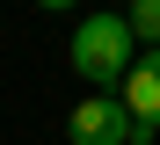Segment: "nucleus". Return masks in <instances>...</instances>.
<instances>
[{
  "label": "nucleus",
  "mask_w": 160,
  "mask_h": 145,
  "mask_svg": "<svg viewBox=\"0 0 160 145\" xmlns=\"http://www.w3.org/2000/svg\"><path fill=\"white\" fill-rule=\"evenodd\" d=\"M131 65H138V29H131V15H88L73 29V73L88 87H124Z\"/></svg>",
  "instance_id": "1"
},
{
  "label": "nucleus",
  "mask_w": 160,
  "mask_h": 145,
  "mask_svg": "<svg viewBox=\"0 0 160 145\" xmlns=\"http://www.w3.org/2000/svg\"><path fill=\"white\" fill-rule=\"evenodd\" d=\"M66 138L73 145H138V116H131V102L124 94H88L73 116H66Z\"/></svg>",
  "instance_id": "2"
},
{
  "label": "nucleus",
  "mask_w": 160,
  "mask_h": 145,
  "mask_svg": "<svg viewBox=\"0 0 160 145\" xmlns=\"http://www.w3.org/2000/svg\"><path fill=\"white\" fill-rule=\"evenodd\" d=\"M124 102H131V116H138V145H153V131H160V44L124 73Z\"/></svg>",
  "instance_id": "3"
},
{
  "label": "nucleus",
  "mask_w": 160,
  "mask_h": 145,
  "mask_svg": "<svg viewBox=\"0 0 160 145\" xmlns=\"http://www.w3.org/2000/svg\"><path fill=\"white\" fill-rule=\"evenodd\" d=\"M131 29H138V44H160V0H131Z\"/></svg>",
  "instance_id": "4"
},
{
  "label": "nucleus",
  "mask_w": 160,
  "mask_h": 145,
  "mask_svg": "<svg viewBox=\"0 0 160 145\" xmlns=\"http://www.w3.org/2000/svg\"><path fill=\"white\" fill-rule=\"evenodd\" d=\"M37 7H51V15H66V7H80V0H37Z\"/></svg>",
  "instance_id": "5"
}]
</instances>
